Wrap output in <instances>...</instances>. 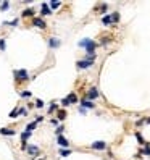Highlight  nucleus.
I'll use <instances>...</instances> for the list:
<instances>
[{
    "label": "nucleus",
    "instance_id": "nucleus-5",
    "mask_svg": "<svg viewBox=\"0 0 150 160\" xmlns=\"http://www.w3.org/2000/svg\"><path fill=\"white\" fill-rule=\"evenodd\" d=\"M32 24H34V26H37V28H40V29H44V28H45V23H44L40 18H34Z\"/></svg>",
    "mask_w": 150,
    "mask_h": 160
},
{
    "label": "nucleus",
    "instance_id": "nucleus-15",
    "mask_svg": "<svg viewBox=\"0 0 150 160\" xmlns=\"http://www.w3.org/2000/svg\"><path fill=\"white\" fill-rule=\"evenodd\" d=\"M36 125H37V121H34V123H31V125H28V128H26V129H28V133H31V131H32V129L36 128Z\"/></svg>",
    "mask_w": 150,
    "mask_h": 160
},
{
    "label": "nucleus",
    "instance_id": "nucleus-13",
    "mask_svg": "<svg viewBox=\"0 0 150 160\" xmlns=\"http://www.w3.org/2000/svg\"><path fill=\"white\" fill-rule=\"evenodd\" d=\"M32 15H34V10H31V8H28V10L23 11V16H32Z\"/></svg>",
    "mask_w": 150,
    "mask_h": 160
},
{
    "label": "nucleus",
    "instance_id": "nucleus-14",
    "mask_svg": "<svg viewBox=\"0 0 150 160\" xmlns=\"http://www.w3.org/2000/svg\"><path fill=\"white\" fill-rule=\"evenodd\" d=\"M65 117H66V112H65V110H60V112H58V120H65Z\"/></svg>",
    "mask_w": 150,
    "mask_h": 160
},
{
    "label": "nucleus",
    "instance_id": "nucleus-16",
    "mask_svg": "<svg viewBox=\"0 0 150 160\" xmlns=\"http://www.w3.org/2000/svg\"><path fill=\"white\" fill-rule=\"evenodd\" d=\"M110 23H113L111 21V16H103V24H110Z\"/></svg>",
    "mask_w": 150,
    "mask_h": 160
},
{
    "label": "nucleus",
    "instance_id": "nucleus-19",
    "mask_svg": "<svg viewBox=\"0 0 150 160\" xmlns=\"http://www.w3.org/2000/svg\"><path fill=\"white\" fill-rule=\"evenodd\" d=\"M60 154H61V155H63V157H68V155H70V154H71V152H70V151H68V149H65V151H63V149H61V151H60Z\"/></svg>",
    "mask_w": 150,
    "mask_h": 160
},
{
    "label": "nucleus",
    "instance_id": "nucleus-7",
    "mask_svg": "<svg viewBox=\"0 0 150 160\" xmlns=\"http://www.w3.org/2000/svg\"><path fill=\"white\" fill-rule=\"evenodd\" d=\"M28 152H29L31 155H37L40 151H39V147H37V146H29V147H28Z\"/></svg>",
    "mask_w": 150,
    "mask_h": 160
},
{
    "label": "nucleus",
    "instance_id": "nucleus-8",
    "mask_svg": "<svg viewBox=\"0 0 150 160\" xmlns=\"http://www.w3.org/2000/svg\"><path fill=\"white\" fill-rule=\"evenodd\" d=\"M66 100H68V104H74V102H77L76 94H70V96L66 97Z\"/></svg>",
    "mask_w": 150,
    "mask_h": 160
},
{
    "label": "nucleus",
    "instance_id": "nucleus-1",
    "mask_svg": "<svg viewBox=\"0 0 150 160\" xmlns=\"http://www.w3.org/2000/svg\"><path fill=\"white\" fill-rule=\"evenodd\" d=\"M81 45H84V47H86L87 53L94 55V49H95V45H97V44H95L94 40H90V39H84V40H81Z\"/></svg>",
    "mask_w": 150,
    "mask_h": 160
},
{
    "label": "nucleus",
    "instance_id": "nucleus-22",
    "mask_svg": "<svg viewBox=\"0 0 150 160\" xmlns=\"http://www.w3.org/2000/svg\"><path fill=\"white\" fill-rule=\"evenodd\" d=\"M105 10H107V5H102L100 8H98V11H100V13H105Z\"/></svg>",
    "mask_w": 150,
    "mask_h": 160
},
{
    "label": "nucleus",
    "instance_id": "nucleus-11",
    "mask_svg": "<svg viewBox=\"0 0 150 160\" xmlns=\"http://www.w3.org/2000/svg\"><path fill=\"white\" fill-rule=\"evenodd\" d=\"M49 45H50V47H58V45H60V40H58V39H50Z\"/></svg>",
    "mask_w": 150,
    "mask_h": 160
},
{
    "label": "nucleus",
    "instance_id": "nucleus-12",
    "mask_svg": "<svg viewBox=\"0 0 150 160\" xmlns=\"http://www.w3.org/2000/svg\"><path fill=\"white\" fill-rule=\"evenodd\" d=\"M0 133H2V134H6V136H13V134H15L13 129H0Z\"/></svg>",
    "mask_w": 150,
    "mask_h": 160
},
{
    "label": "nucleus",
    "instance_id": "nucleus-2",
    "mask_svg": "<svg viewBox=\"0 0 150 160\" xmlns=\"http://www.w3.org/2000/svg\"><path fill=\"white\" fill-rule=\"evenodd\" d=\"M15 78H16L18 81L28 79V71H26V70H18V71H15Z\"/></svg>",
    "mask_w": 150,
    "mask_h": 160
},
{
    "label": "nucleus",
    "instance_id": "nucleus-21",
    "mask_svg": "<svg viewBox=\"0 0 150 160\" xmlns=\"http://www.w3.org/2000/svg\"><path fill=\"white\" fill-rule=\"evenodd\" d=\"M136 138L139 139V142H141V144H144V142H145V141H144V138H142V136L139 134V133H137V134H136Z\"/></svg>",
    "mask_w": 150,
    "mask_h": 160
},
{
    "label": "nucleus",
    "instance_id": "nucleus-17",
    "mask_svg": "<svg viewBox=\"0 0 150 160\" xmlns=\"http://www.w3.org/2000/svg\"><path fill=\"white\" fill-rule=\"evenodd\" d=\"M18 113H19V108H15V110L10 113V117H11V118H16V117H18Z\"/></svg>",
    "mask_w": 150,
    "mask_h": 160
},
{
    "label": "nucleus",
    "instance_id": "nucleus-20",
    "mask_svg": "<svg viewBox=\"0 0 150 160\" xmlns=\"http://www.w3.org/2000/svg\"><path fill=\"white\" fill-rule=\"evenodd\" d=\"M118 19H120V15H118V13H115V15L111 16V21H113V23H116Z\"/></svg>",
    "mask_w": 150,
    "mask_h": 160
},
{
    "label": "nucleus",
    "instance_id": "nucleus-6",
    "mask_svg": "<svg viewBox=\"0 0 150 160\" xmlns=\"http://www.w3.org/2000/svg\"><path fill=\"white\" fill-rule=\"evenodd\" d=\"M77 66H79V68H89V66H92V60H82V62H77Z\"/></svg>",
    "mask_w": 150,
    "mask_h": 160
},
{
    "label": "nucleus",
    "instance_id": "nucleus-9",
    "mask_svg": "<svg viewBox=\"0 0 150 160\" xmlns=\"http://www.w3.org/2000/svg\"><path fill=\"white\" fill-rule=\"evenodd\" d=\"M58 144L61 146V147H68V141L63 138V136H60V138H58Z\"/></svg>",
    "mask_w": 150,
    "mask_h": 160
},
{
    "label": "nucleus",
    "instance_id": "nucleus-23",
    "mask_svg": "<svg viewBox=\"0 0 150 160\" xmlns=\"http://www.w3.org/2000/svg\"><path fill=\"white\" fill-rule=\"evenodd\" d=\"M60 6V2H52V8H58Z\"/></svg>",
    "mask_w": 150,
    "mask_h": 160
},
{
    "label": "nucleus",
    "instance_id": "nucleus-26",
    "mask_svg": "<svg viewBox=\"0 0 150 160\" xmlns=\"http://www.w3.org/2000/svg\"><path fill=\"white\" fill-rule=\"evenodd\" d=\"M144 154H147V155H150V149L147 147V149H144Z\"/></svg>",
    "mask_w": 150,
    "mask_h": 160
},
{
    "label": "nucleus",
    "instance_id": "nucleus-25",
    "mask_svg": "<svg viewBox=\"0 0 150 160\" xmlns=\"http://www.w3.org/2000/svg\"><path fill=\"white\" fill-rule=\"evenodd\" d=\"M42 105H44V102H42V100H37V102H36V107H39V108H40Z\"/></svg>",
    "mask_w": 150,
    "mask_h": 160
},
{
    "label": "nucleus",
    "instance_id": "nucleus-18",
    "mask_svg": "<svg viewBox=\"0 0 150 160\" xmlns=\"http://www.w3.org/2000/svg\"><path fill=\"white\" fill-rule=\"evenodd\" d=\"M82 105H84V107H89V108L94 107V104H92V102H89V100H82Z\"/></svg>",
    "mask_w": 150,
    "mask_h": 160
},
{
    "label": "nucleus",
    "instance_id": "nucleus-10",
    "mask_svg": "<svg viewBox=\"0 0 150 160\" xmlns=\"http://www.w3.org/2000/svg\"><path fill=\"white\" fill-rule=\"evenodd\" d=\"M50 13L52 11H50V8L47 6V3H44L42 5V15H50Z\"/></svg>",
    "mask_w": 150,
    "mask_h": 160
},
{
    "label": "nucleus",
    "instance_id": "nucleus-24",
    "mask_svg": "<svg viewBox=\"0 0 150 160\" xmlns=\"http://www.w3.org/2000/svg\"><path fill=\"white\" fill-rule=\"evenodd\" d=\"M6 8H8V2H3L2 3V10H6Z\"/></svg>",
    "mask_w": 150,
    "mask_h": 160
},
{
    "label": "nucleus",
    "instance_id": "nucleus-3",
    "mask_svg": "<svg viewBox=\"0 0 150 160\" xmlns=\"http://www.w3.org/2000/svg\"><path fill=\"white\" fill-rule=\"evenodd\" d=\"M105 147H107V144H105L103 141H98V142H94V144H92V149H97V151H103Z\"/></svg>",
    "mask_w": 150,
    "mask_h": 160
},
{
    "label": "nucleus",
    "instance_id": "nucleus-4",
    "mask_svg": "<svg viewBox=\"0 0 150 160\" xmlns=\"http://www.w3.org/2000/svg\"><path fill=\"white\" fill-rule=\"evenodd\" d=\"M87 97H89V99H97V97H98V91H97V87H92V89H89V92H87Z\"/></svg>",
    "mask_w": 150,
    "mask_h": 160
}]
</instances>
